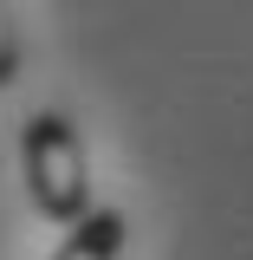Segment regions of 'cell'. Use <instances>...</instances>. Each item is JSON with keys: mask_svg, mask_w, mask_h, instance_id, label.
<instances>
[{"mask_svg": "<svg viewBox=\"0 0 253 260\" xmlns=\"http://www.w3.org/2000/svg\"><path fill=\"white\" fill-rule=\"evenodd\" d=\"M124 215L117 208H91V215H78L71 221V234L59 241V254L52 260H117L124 254Z\"/></svg>", "mask_w": 253, "mask_h": 260, "instance_id": "7a4b0ae2", "label": "cell"}, {"mask_svg": "<svg viewBox=\"0 0 253 260\" xmlns=\"http://www.w3.org/2000/svg\"><path fill=\"white\" fill-rule=\"evenodd\" d=\"M20 162H26V189H32V202H39L46 221L71 228L78 215H91V176H85V143H78L71 117H59V111L26 117Z\"/></svg>", "mask_w": 253, "mask_h": 260, "instance_id": "6da1fadb", "label": "cell"}, {"mask_svg": "<svg viewBox=\"0 0 253 260\" xmlns=\"http://www.w3.org/2000/svg\"><path fill=\"white\" fill-rule=\"evenodd\" d=\"M20 78V39H13V20H7V0H0V85Z\"/></svg>", "mask_w": 253, "mask_h": 260, "instance_id": "3957f363", "label": "cell"}]
</instances>
